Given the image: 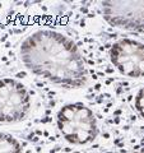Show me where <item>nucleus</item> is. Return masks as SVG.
I'll list each match as a JSON object with an SVG mask.
<instances>
[{
    "label": "nucleus",
    "instance_id": "1",
    "mask_svg": "<svg viewBox=\"0 0 144 153\" xmlns=\"http://www.w3.org/2000/svg\"><path fill=\"white\" fill-rule=\"evenodd\" d=\"M21 60L28 71L64 88H82L88 71L75 42L52 30H38L23 40Z\"/></svg>",
    "mask_w": 144,
    "mask_h": 153
},
{
    "label": "nucleus",
    "instance_id": "2",
    "mask_svg": "<svg viewBox=\"0 0 144 153\" xmlns=\"http://www.w3.org/2000/svg\"><path fill=\"white\" fill-rule=\"evenodd\" d=\"M56 125L64 139L73 146H85L98 135L93 111L82 102L66 103L56 114Z\"/></svg>",
    "mask_w": 144,
    "mask_h": 153
},
{
    "label": "nucleus",
    "instance_id": "3",
    "mask_svg": "<svg viewBox=\"0 0 144 153\" xmlns=\"http://www.w3.org/2000/svg\"><path fill=\"white\" fill-rule=\"evenodd\" d=\"M32 107L31 94L17 79H0V123H18L28 116Z\"/></svg>",
    "mask_w": 144,
    "mask_h": 153
},
{
    "label": "nucleus",
    "instance_id": "4",
    "mask_svg": "<svg viewBox=\"0 0 144 153\" xmlns=\"http://www.w3.org/2000/svg\"><path fill=\"white\" fill-rule=\"evenodd\" d=\"M110 60L120 74L129 78L144 76V44L133 38H121L110 47Z\"/></svg>",
    "mask_w": 144,
    "mask_h": 153
},
{
    "label": "nucleus",
    "instance_id": "5",
    "mask_svg": "<svg viewBox=\"0 0 144 153\" xmlns=\"http://www.w3.org/2000/svg\"><path fill=\"white\" fill-rule=\"evenodd\" d=\"M102 17L108 25L125 31L144 32V1H103Z\"/></svg>",
    "mask_w": 144,
    "mask_h": 153
},
{
    "label": "nucleus",
    "instance_id": "6",
    "mask_svg": "<svg viewBox=\"0 0 144 153\" xmlns=\"http://www.w3.org/2000/svg\"><path fill=\"white\" fill-rule=\"evenodd\" d=\"M0 153H23V149L17 138L0 131Z\"/></svg>",
    "mask_w": 144,
    "mask_h": 153
},
{
    "label": "nucleus",
    "instance_id": "7",
    "mask_svg": "<svg viewBox=\"0 0 144 153\" xmlns=\"http://www.w3.org/2000/svg\"><path fill=\"white\" fill-rule=\"evenodd\" d=\"M134 107L138 111V114L144 119V88H142L135 96L134 100Z\"/></svg>",
    "mask_w": 144,
    "mask_h": 153
}]
</instances>
